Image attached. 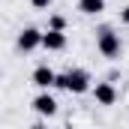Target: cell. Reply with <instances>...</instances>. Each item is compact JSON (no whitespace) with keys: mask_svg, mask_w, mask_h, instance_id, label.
Returning a JSON list of instances; mask_svg holds the SVG:
<instances>
[{"mask_svg":"<svg viewBox=\"0 0 129 129\" xmlns=\"http://www.w3.org/2000/svg\"><path fill=\"white\" fill-rule=\"evenodd\" d=\"M33 108H36L39 114L51 117V114H57V99L51 96V93H39V96L33 99Z\"/></svg>","mask_w":129,"mask_h":129,"instance_id":"obj_6","label":"cell"},{"mask_svg":"<svg viewBox=\"0 0 129 129\" xmlns=\"http://www.w3.org/2000/svg\"><path fill=\"white\" fill-rule=\"evenodd\" d=\"M33 3V9H48L51 6V0H30Z\"/></svg>","mask_w":129,"mask_h":129,"instance_id":"obj_10","label":"cell"},{"mask_svg":"<svg viewBox=\"0 0 129 129\" xmlns=\"http://www.w3.org/2000/svg\"><path fill=\"white\" fill-rule=\"evenodd\" d=\"M42 45H45L48 51H63L66 48V33L48 27V33H42Z\"/></svg>","mask_w":129,"mask_h":129,"instance_id":"obj_4","label":"cell"},{"mask_svg":"<svg viewBox=\"0 0 129 129\" xmlns=\"http://www.w3.org/2000/svg\"><path fill=\"white\" fill-rule=\"evenodd\" d=\"M93 99H96L99 105H114V102H117V90H114L108 81H102V84L93 87Z\"/></svg>","mask_w":129,"mask_h":129,"instance_id":"obj_5","label":"cell"},{"mask_svg":"<svg viewBox=\"0 0 129 129\" xmlns=\"http://www.w3.org/2000/svg\"><path fill=\"white\" fill-rule=\"evenodd\" d=\"M33 84L42 87V90L54 87V69H48V66H36V69H33Z\"/></svg>","mask_w":129,"mask_h":129,"instance_id":"obj_7","label":"cell"},{"mask_svg":"<svg viewBox=\"0 0 129 129\" xmlns=\"http://www.w3.org/2000/svg\"><path fill=\"white\" fill-rule=\"evenodd\" d=\"M48 27H51V30H66V18L63 15H51V18H48Z\"/></svg>","mask_w":129,"mask_h":129,"instance_id":"obj_9","label":"cell"},{"mask_svg":"<svg viewBox=\"0 0 129 129\" xmlns=\"http://www.w3.org/2000/svg\"><path fill=\"white\" fill-rule=\"evenodd\" d=\"M120 18H123V24H126V27H129V6H126V9H123V12H120Z\"/></svg>","mask_w":129,"mask_h":129,"instance_id":"obj_11","label":"cell"},{"mask_svg":"<svg viewBox=\"0 0 129 129\" xmlns=\"http://www.w3.org/2000/svg\"><path fill=\"white\" fill-rule=\"evenodd\" d=\"M96 48L102 57H120V51H123V45H120V36L111 30V27H99L96 30Z\"/></svg>","mask_w":129,"mask_h":129,"instance_id":"obj_2","label":"cell"},{"mask_svg":"<svg viewBox=\"0 0 129 129\" xmlns=\"http://www.w3.org/2000/svg\"><path fill=\"white\" fill-rule=\"evenodd\" d=\"M54 87L69 90V93H87L90 90V75L84 69H69L63 75H54Z\"/></svg>","mask_w":129,"mask_h":129,"instance_id":"obj_1","label":"cell"},{"mask_svg":"<svg viewBox=\"0 0 129 129\" xmlns=\"http://www.w3.org/2000/svg\"><path fill=\"white\" fill-rule=\"evenodd\" d=\"M78 9L84 15H99L105 9V0H78Z\"/></svg>","mask_w":129,"mask_h":129,"instance_id":"obj_8","label":"cell"},{"mask_svg":"<svg viewBox=\"0 0 129 129\" xmlns=\"http://www.w3.org/2000/svg\"><path fill=\"white\" fill-rule=\"evenodd\" d=\"M39 45H42V33L36 30V27H24V30L18 33V48L21 51H33Z\"/></svg>","mask_w":129,"mask_h":129,"instance_id":"obj_3","label":"cell"}]
</instances>
